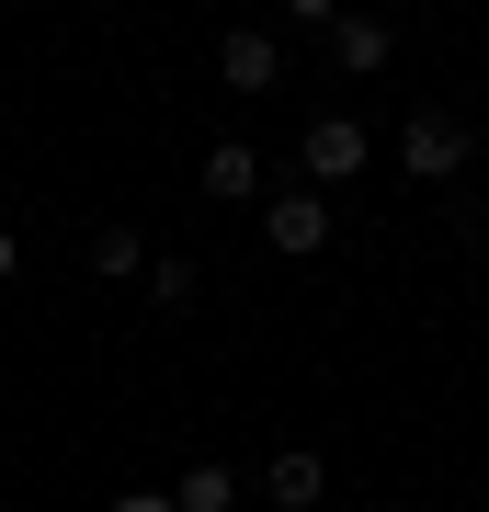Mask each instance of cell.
Instances as JSON below:
<instances>
[{
	"label": "cell",
	"instance_id": "cell-1",
	"mask_svg": "<svg viewBox=\"0 0 489 512\" xmlns=\"http://www.w3.org/2000/svg\"><path fill=\"white\" fill-rule=\"evenodd\" d=\"M467 114H444V103H421V114H399V171L410 183H455V171H467Z\"/></svg>",
	"mask_w": 489,
	"mask_h": 512
},
{
	"label": "cell",
	"instance_id": "cell-2",
	"mask_svg": "<svg viewBox=\"0 0 489 512\" xmlns=\"http://www.w3.org/2000/svg\"><path fill=\"white\" fill-rule=\"evenodd\" d=\"M364 160H376V137H364L353 114H319V126H308V148H296V171H308V194H319V183H353Z\"/></svg>",
	"mask_w": 489,
	"mask_h": 512
},
{
	"label": "cell",
	"instance_id": "cell-3",
	"mask_svg": "<svg viewBox=\"0 0 489 512\" xmlns=\"http://www.w3.org/2000/svg\"><path fill=\"white\" fill-rule=\"evenodd\" d=\"M217 80H228V92H273V80H285V35H273V23L217 35Z\"/></svg>",
	"mask_w": 489,
	"mask_h": 512
},
{
	"label": "cell",
	"instance_id": "cell-4",
	"mask_svg": "<svg viewBox=\"0 0 489 512\" xmlns=\"http://www.w3.org/2000/svg\"><path fill=\"white\" fill-rule=\"evenodd\" d=\"M262 239H273L285 262L330 251V194H308V183H296V194H273V205H262Z\"/></svg>",
	"mask_w": 489,
	"mask_h": 512
},
{
	"label": "cell",
	"instance_id": "cell-5",
	"mask_svg": "<svg viewBox=\"0 0 489 512\" xmlns=\"http://www.w3.org/2000/svg\"><path fill=\"white\" fill-rule=\"evenodd\" d=\"M160 501H171V512H239V467H228V456H194Z\"/></svg>",
	"mask_w": 489,
	"mask_h": 512
},
{
	"label": "cell",
	"instance_id": "cell-6",
	"mask_svg": "<svg viewBox=\"0 0 489 512\" xmlns=\"http://www.w3.org/2000/svg\"><path fill=\"white\" fill-rule=\"evenodd\" d=\"M330 57H342V69H353V80H376V69H387V57H399V35H387V23H376V12H342V23H330Z\"/></svg>",
	"mask_w": 489,
	"mask_h": 512
},
{
	"label": "cell",
	"instance_id": "cell-7",
	"mask_svg": "<svg viewBox=\"0 0 489 512\" xmlns=\"http://www.w3.org/2000/svg\"><path fill=\"white\" fill-rule=\"evenodd\" d=\"M319 490H330V456H273L262 467V501L273 512H319Z\"/></svg>",
	"mask_w": 489,
	"mask_h": 512
},
{
	"label": "cell",
	"instance_id": "cell-8",
	"mask_svg": "<svg viewBox=\"0 0 489 512\" xmlns=\"http://www.w3.org/2000/svg\"><path fill=\"white\" fill-rule=\"evenodd\" d=\"M205 194H262V160L239 137H217V160H205Z\"/></svg>",
	"mask_w": 489,
	"mask_h": 512
},
{
	"label": "cell",
	"instance_id": "cell-9",
	"mask_svg": "<svg viewBox=\"0 0 489 512\" xmlns=\"http://www.w3.org/2000/svg\"><path fill=\"white\" fill-rule=\"evenodd\" d=\"M91 274H114V285L148 274V239H137V228H103V239H91Z\"/></svg>",
	"mask_w": 489,
	"mask_h": 512
},
{
	"label": "cell",
	"instance_id": "cell-10",
	"mask_svg": "<svg viewBox=\"0 0 489 512\" xmlns=\"http://www.w3.org/2000/svg\"><path fill=\"white\" fill-rule=\"evenodd\" d=\"M194 285H205V262H148V296L160 308H194Z\"/></svg>",
	"mask_w": 489,
	"mask_h": 512
},
{
	"label": "cell",
	"instance_id": "cell-11",
	"mask_svg": "<svg viewBox=\"0 0 489 512\" xmlns=\"http://www.w3.org/2000/svg\"><path fill=\"white\" fill-rule=\"evenodd\" d=\"M114 512H171V501H160V490H126V501H114Z\"/></svg>",
	"mask_w": 489,
	"mask_h": 512
},
{
	"label": "cell",
	"instance_id": "cell-12",
	"mask_svg": "<svg viewBox=\"0 0 489 512\" xmlns=\"http://www.w3.org/2000/svg\"><path fill=\"white\" fill-rule=\"evenodd\" d=\"M12 262H23V251H12V228H0V285H12Z\"/></svg>",
	"mask_w": 489,
	"mask_h": 512
}]
</instances>
